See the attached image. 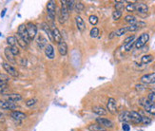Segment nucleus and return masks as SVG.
I'll use <instances>...</instances> for the list:
<instances>
[{
  "instance_id": "f3484780",
  "label": "nucleus",
  "mask_w": 155,
  "mask_h": 131,
  "mask_svg": "<svg viewBox=\"0 0 155 131\" xmlns=\"http://www.w3.org/2000/svg\"><path fill=\"white\" fill-rule=\"evenodd\" d=\"M75 22H76V26H77V29L79 30V31L83 32L84 30H86V24L84 22L83 18L80 15H77L75 17Z\"/></svg>"
},
{
  "instance_id": "39448f33",
  "label": "nucleus",
  "mask_w": 155,
  "mask_h": 131,
  "mask_svg": "<svg viewBox=\"0 0 155 131\" xmlns=\"http://www.w3.org/2000/svg\"><path fill=\"white\" fill-rule=\"evenodd\" d=\"M26 28H27V30H28V34H29L31 40H34V39L37 35V27H36V25L34 24V23H31V22H29L27 25H26Z\"/></svg>"
},
{
  "instance_id": "49530a36",
  "label": "nucleus",
  "mask_w": 155,
  "mask_h": 131,
  "mask_svg": "<svg viewBox=\"0 0 155 131\" xmlns=\"http://www.w3.org/2000/svg\"><path fill=\"white\" fill-rule=\"evenodd\" d=\"M11 49V53L14 54L15 56V55H18L19 54V49L16 47V46H15V47H10Z\"/></svg>"
},
{
  "instance_id": "c9c22d12",
  "label": "nucleus",
  "mask_w": 155,
  "mask_h": 131,
  "mask_svg": "<svg viewBox=\"0 0 155 131\" xmlns=\"http://www.w3.org/2000/svg\"><path fill=\"white\" fill-rule=\"evenodd\" d=\"M126 11L128 12H133V11H136L135 10V3H128L126 7H125Z\"/></svg>"
},
{
  "instance_id": "ddd939ff",
  "label": "nucleus",
  "mask_w": 155,
  "mask_h": 131,
  "mask_svg": "<svg viewBox=\"0 0 155 131\" xmlns=\"http://www.w3.org/2000/svg\"><path fill=\"white\" fill-rule=\"evenodd\" d=\"M135 10H136V11H138L139 14H147L148 11V7L146 3L137 2V3H135Z\"/></svg>"
},
{
  "instance_id": "c85d7f7f",
  "label": "nucleus",
  "mask_w": 155,
  "mask_h": 131,
  "mask_svg": "<svg viewBox=\"0 0 155 131\" xmlns=\"http://www.w3.org/2000/svg\"><path fill=\"white\" fill-rule=\"evenodd\" d=\"M124 3H125V1H115V4H114L115 11H123V10L125 9Z\"/></svg>"
},
{
  "instance_id": "f8f14e48",
  "label": "nucleus",
  "mask_w": 155,
  "mask_h": 131,
  "mask_svg": "<svg viewBox=\"0 0 155 131\" xmlns=\"http://www.w3.org/2000/svg\"><path fill=\"white\" fill-rule=\"evenodd\" d=\"M51 30H53V41L56 42L57 44H59V43L63 40V39H62V35H61V34H60V30L55 27V25H54V24L51 25Z\"/></svg>"
},
{
  "instance_id": "8fccbe9b",
  "label": "nucleus",
  "mask_w": 155,
  "mask_h": 131,
  "mask_svg": "<svg viewBox=\"0 0 155 131\" xmlns=\"http://www.w3.org/2000/svg\"><path fill=\"white\" fill-rule=\"evenodd\" d=\"M27 60H26L25 58H23V59H21V65L22 66H27Z\"/></svg>"
},
{
  "instance_id": "f704fd0d",
  "label": "nucleus",
  "mask_w": 155,
  "mask_h": 131,
  "mask_svg": "<svg viewBox=\"0 0 155 131\" xmlns=\"http://www.w3.org/2000/svg\"><path fill=\"white\" fill-rule=\"evenodd\" d=\"M16 37V39H17V43H18V45L20 46V47L22 48V49H26L27 48V44H26V42L23 40V39L19 36L18 34H17V36H15Z\"/></svg>"
},
{
  "instance_id": "3c124183",
  "label": "nucleus",
  "mask_w": 155,
  "mask_h": 131,
  "mask_svg": "<svg viewBox=\"0 0 155 131\" xmlns=\"http://www.w3.org/2000/svg\"><path fill=\"white\" fill-rule=\"evenodd\" d=\"M114 36H116V35H115V31H112V32H111V34H109L108 38H109V39H112Z\"/></svg>"
},
{
  "instance_id": "a18cd8bd",
  "label": "nucleus",
  "mask_w": 155,
  "mask_h": 131,
  "mask_svg": "<svg viewBox=\"0 0 155 131\" xmlns=\"http://www.w3.org/2000/svg\"><path fill=\"white\" fill-rule=\"evenodd\" d=\"M135 40V35H131V36H128L125 40H124V44L125 45H127V44H128V43H131V42H132V41H134Z\"/></svg>"
},
{
  "instance_id": "e433bc0d",
  "label": "nucleus",
  "mask_w": 155,
  "mask_h": 131,
  "mask_svg": "<svg viewBox=\"0 0 155 131\" xmlns=\"http://www.w3.org/2000/svg\"><path fill=\"white\" fill-rule=\"evenodd\" d=\"M9 90V86L8 84L0 85V94H7V91Z\"/></svg>"
},
{
  "instance_id": "412c9836",
  "label": "nucleus",
  "mask_w": 155,
  "mask_h": 131,
  "mask_svg": "<svg viewBox=\"0 0 155 131\" xmlns=\"http://www.w3.org/2000/svg\"><path fill=\"white\" fill-rule=\"evenodd\" d=\"M36 44L39 47V49H44L45 47H47V39L43 35L39 34L36 38Z\"/></svg>"
},
{
  "instance_id": "4be33fe9",
  "label": "nucleus",
  "mask_w": 155,
  "mask_h": 131,
  "mask_svg": "<svg viewBox=\"0 0 155 131\" xmlns=\"http://www.w3.org/2000/svg\"><path fill=\"white\" fill-rule=\"evenodd\" d=\"M131 122L134 123H142V116L138 112H136V111H131Z\"/></svg>"
},
{
  "instance_id": "aec40b11",
  "label": "nucleus",
  "mask_w": 155,
  "mask_h": 131,
  "mask_svg": "<svg viewBox=\"0 0 155 131\" xmlns=\"http://www.w3.org/2000/svg\"><path fill=\"white\" fill-rule=\"evenodd\" d=\"M45 54L49 59H53L54 58V49H53V46L48 44L47 47L45 48Z\"/></svg>"
},
{
  "instance_id": "0eeeda50",
  "label": "nucleus",
  "mask_w": 155,
  "mask_h": 131,
  "mask_svg": "<svg viewBox=\"0 0 155 131\" xmlns=\"http://www.w3.org/2000/svg\"><path fill=\"white\" fill-rule=\"evenodd\" d=\"M141 83L144 85H150V84H155V72L150 73V74H145L141 77L140 79Z\"/></svg>"
},
{
  "instance_id": "6e6552de",
  "label": "nucleus",
  "mask_w": 155,
  "mask_h": 131,
  "mask_svg": "<svg viewBox=\"0 0 155 131\" xmlns=\"http://www.w3.org/2000/svg\"><path fill=\"white\" fill-rule=\"evenodd\" d=\"M96 123H99L100 126H102L103 127H105V128H111L114 126V123H113L112 121L108 120V119H107V118H104V117L97 118V119H96Z\"/></svg>"
},
{
  "instance_id": "20e7f679",
  "label": "nucleus",
  "mask_w": 155,
  "mask_h": 131,
  "mask_svg": "<svg viewBox=\"0 0 155 131\" xmlns=\"http://www.w3.org/2000/svg\"><path fill=\"white\" fill-rule=\"evenodd\" d=\"M17 34L23 39V40L26 42V44H27V45L31 41V38H30V36H29L28 30H27V28H26V25H25V24H21V25L18 27Z\"/></svg>"
},
{
  "instance_id": "473e14b6",
  "label": "nucleus",
  "mask_w": 155,
  "mask_h": 131,
  "mask_svg": "<svg viewBox=\"0 0 155 131\" xmlns=\"http://www.w3.org/2000/svg\"><path fill=\"white\" fill-rule=\"evenodd\" d=\"M66 4H67L69 11H73L75 7V1H73V0H67Z\"/></svg>"
},
{
  "instance_id": "bb28decb",
  "label": "nucleus",
  "mask_w": 155,
  "mask_h": 131,
  "mask_svg": "<svg viewBox=\"0 0 155 131\" xmlns=\"http://www.w3.org/2000/svg\"><path fill=\"white\" fill-rule=\"evenodd\" d=\"M74 10H75L76 12H78V14H80V12H82L84 10H85V5H84V3L81 2V1H77V2H75Z\"/></svg>"
},
{
  "instance_id": "4c0bfd02",
  "label": "nucleus",
  "mask_w": 155,
  "mask_h": 131,
  "mask_svg": "<svg viewBox=\"0 0 155 131\" xmlns=\"http://www.w3.org/2000/svg\"><path fill=\"white\" fill-rule=\"evenodd\" d=\"M139 104L141 106H143L144 107H146L147 106H150L151 103L150 102V100H148L147 98H142V99H140V101H139Z\"/></svg>"
},
{
  "instance_id": "a19ab883",
  "label": "nucleus",
  "mask_w": 155,
  "mask_h": 131,
  "mask_svg": "<svg viewBox=\"0 0 155 131\" xmlns=\"http://www.w3.org/2000/svg\"><path fill=\"white\" fill-rule=\"evenodd\" d=\"M151 123V119L147 116H142V123L145 124V126H148Z\"/></svg>"
},
{
  "instance_id": "de8ad7c7",
  "label": "nucleus",
  "mask_w": 155,
  "mask_h": 131,
  "mask_svg": "<svg viewBox=\"0 0 155 131\" xmlns=\"http://www.w3.org/2000/svg\"><path fill=\"white\" fill-rule=\"evenodd\" d=\"M122 129H123V131H131L130 124L127 123H123V124H122Z\"/></svg>"
},
{
  "instance_id": "9d476101",
  "label": "nucleus",
  "mask_w": 155,
  "mask_h": 131,
  "mask_svg": "<svg viewBox=\"0 0 155 131\" xmlns=\"http://www.w3.org/2000/svg\"><path fill=\"white\" fill-rule=\"evenodd\" d=\"M0 107L3 109H7V110H12V109H15L17 106L15 103L9 102L6 100H0Z\"/></svg>"
},
{
  "instance_id": "58836bf2",
  "label": "nucleus",
  "mask_w": 155,
  "mask_h": 131,
  "mask_svg": "<svg viewBox=\"0 0 155 131\" xmlns=\"http://www.w3.org/2000/svg\"><path fill=\"white\" fill-rule=\"evenodd\" d=\"M122 16V11H114L112 12V18H113V20H119V19L121 18Z\"/></svg>"
},
{
  "instance_id": "cd10ccee",
  "label": "nucleus",
  "mask_w": 155,
  "mask_h": 131,
  "mask_svg": "<svg viewBox=\"0 0 155 131\" xmlns=\"http://www.w3.org/2000/svg\"><path fill=\"white\" fill-rule=\"evenodd\" d=\"M7 43L10 47H15V46H16V44H17V39L15 36H8Z\"/></svg>"
},
{
  "instance_id": "9b49d317",
  "label": "nucleus",
  "mask_w": 155,
  "mask_h": 131,
  "mask_svg": "<svg viewBox=\"0 0 155 131\" xmlns=\"http://www.w3.org/2000/svg\"><path fill=\"white\" fill-rule=\"evenodd\" d=\"M107 108L111 114H115L117 112V104H116V101L113 98H109L108 103H107Z\"/></svg>"
},
{
  "instance_id": "72a5a7b5",
  "label": "nucleus",
  "mask_w": 155,
  "mask_h": 131,
  "mask_svg": "<svg viewBox=\"0 0 155 131\" xmlns=\"http://www.w3.org/2000/svg\"><path fill=\"white\" fill-rule=\"evenodd\" d=\"M128 32V30H127V27H123L119 30H117L115 31V35L116 36H122V35H124L126 34Z\"/></svg>"
},
{
  "instance_id": "c03bdc74",
  "label": "nucleus",
  "mask_w": 155,
  "mask_h": 131,
  "mask_svg": "<svg viewBox=\"0 0 155 131\" xmlns=\"http://www.w3.org/2000/svg\"><path fill=\"white\" fill-rule=\"evenodd\" d=\"M147 99L150 100V102L152 104H155V93L150 92V94L147 95Z\"/></svg>"
},
{
  "instance_id": "7c9ffc66",
  "label": "nucleus",
  "mask_w": 155,
  "mask_h": 131,
  "mask_svg": "<svg viewBox=\"0 0 155 131\" xmlns=\"http://www.w3.org/2000/svg\"><path fill=\"white\" fill-rule=\"evenodd\" d=\"M10 80V77L5 74V73H0V85H4V84H8Z\"/></svg>"
},
{
  "instance_id": "f03ea898",
  "label": "nucleus",
  "mask_w": 155,
  "mask_h": 131,
  "mask_svg": "<svg viewBox=\"0 0 155 131\" xmlns=\"http://www.w3.org/2000/svg\"><path fill=\"white\" fill-rule=\"evenodd\" d=\"M150 40V34H147V32H144V34H142L136 40H135V45H134V48L135 49H141L143 48L144 46Z\"/></svg>"
},
{
  "instance_id": "1a4fd4ad",
  "label": "nucleus",
  "mask_w": 155,
  "mask_h": 131,
  "mask_svg": "<svg viewBox=\"0 0 155 131\" xmlns=\"http://www.w3.org/2000/svg\"><path fill=\"white\" fill-rule=\"evenodd\" d=\"M3 98H4V100H6V101L15 103V102L22 100V95L19 94V93H10V94H5L3 96Z\"/></svg>"
},
{
  "instance_id": "2eb2a0df",
  "label": "nucleus",
  "mask_w": 155,
  "mask_h": 131,
  "mask_svg": "<svg viewBox=\"0 0 155 131\" xmlns=\"http://www.w3.org/2000/svg\"><path fill=\"white\" fill-rule=\"evenodd\" d=\"M41 28L44 30V32L48 35L49 39L50 41H53V30H51L50 26H49L47 23H42L41 24Z\"/></svg>"
},
{
  "instance_id": "603ef678",
  "label": "nucleus",
  "mask_w": 155,
  "mask_h": 131,
  "mask_svg": "<svg viewBox=\"0 0 155 131\" xmlns=\"http://www.w3.org/2000/svg\"><path fill=\"white\" fill-rule=\"evenodd\" d=\"M3 120H4V115L1 111H0V121H3Z\"/></svg>"
},
{
  "instance_id": "5701e85b",
  "label": "nucleus",
  "mask_w": 155,
  "mask_h": 131,
  "mask_svg": "<svg viewBox=\"0 0 155 131\" xmlns=\"http://www.w3.org/2000/svg\"><path fill=\"white\" fill-rule=\"evenodd\" d=\"M92 111L96 114V115H100V116H104L107 114V110L101 107V106H95L92 107Z\"/></svg>"
},
{
  "instance_id": "79ce46f5",
  "label": "nucleus",
  "mask_w": 155,
  "mask_h": 131,
  "mask_svg": "<svg viewBox=\"0 0 155 131\" xmlns=\"http://www.w3.org/2000/svg\"><path fill=\"white\" fill-rule=\"evenodd\" d=\"M36 102H37V100L35 99V98H31V99H29V100L26 101V106L31 107L34 106V104H36Z\"/></svg>"
},
{
  "instance_id": "c756f323",
  "label": "nucleus",
  "mask_w": 155,
  "mask_h": 131,
  "mask_svg": "<svg viewBox=\"0 0 155 131\" xmlns=\"http://www.w3.org/2000/svg\"><path fill=\"white\" fill-rule=\"evenodd\" d=\"M99 34H100V30L97 27H93L92 30H90V32H89V35L90 37L92 38H96L99 36Z\"/></svg>"
},
{
  "instance_id": "2f4dec72",
  "label": "nucleus",
  "mask_w": 155,
  "mask_h": 131,
  "mask_svg": "<svg viewBox=\"0 0 155 131\" xmlns=\"http://www.w3.org/2000/svg\"><path fill=\"white\" fill-rule=\"evenodd\" d=\"M144 108H145V110L147 111V113H150L151 115H155V104H150V106H147V107H146Z\"/></svg>"
},
{
  "instance_id": "37998d69",
  "label": "nucleus",
  "mask_w": 155,
  "mask_h": 131,
  "mask_svg": "<svg viewBox=\"0 0 155 131\" xmlns=\"http://www.w3.org/2000/svg\"><path fill=\"white\" fill-rule=\"evenodd\" d=\"M134 45H135V40L131 42V43L127 44V45H125V50L126 51H131L134 48Z\"/></svg>"
},
{
  "instance_id": "f257e3e1",
  "label": "nucleus",
  "mask_w": 155,
  "mask_h": 131,
  "mask_svg": "<svg viewBox=\"0 0 155 131\" xmlns=\"http://www.w3.org/2000/svg\"><path fill=\"white\" fill-rule=\"evenodd\" d=\"M69 16V11L68 10L66 1H61V9H60V14H59V17H58V20L61 24H64Z\"/></svg>"
},
{
  "instance_id": "6ab92c4d",
  "label": "nucleus",
  "mask_w": 155,
  "mask_h": 131,
  "mask_svg": "<svg viewBox=\"0 0 155 131\" xmlns=\"http://www.w3.org/2000/svg\"><path fill=\"white\" fill-rule=\"evenodd\" d=\"M58 50H59V53L62 56L67 55V53H68V45L64 40H62L59 44H58Z\"/></svg>"
},
{
  "instance_id": "423d86ee",
  "label": "nucleus",
  "mask_w": 155,
  "mask_h": 131,
  "mask_svg": "<svg viewBox=\"0 0 155 131\" xmlns=\"http://www.w3.org/2000/svg\"><path fill=\"white\" fill-rule=\"evenodd\" d=\"M2 67L5 69V71H7V73L10 74L11 76H12V77H18V75H19L18 71L14 67H12V65H11L9 63H6V62H3L2 63Z\"/></svg>"
},
{
  "instance_id": "a211bd4d",
  "label": "nucleus",
  "mask_w": 155,
  "mask_h": 131,
  "mask_svg": "<svg viewBox=\"0 0 155 131\" xmlns=\"http://www.w3.org/2000/svg\"><path fill=\"white\" fill-rule=\"evenodd\" d=\"M119 120L122 123H128L131 122V112L130 111H123L119 115Z\"/></svg>"
},
{
  "instance_id": "dca6fc26",
  "label": "nucleus",
  "mask_w": 155,
  "mask_h": 131,
  "mask_svg": "<svg viewBox=\"0 0 155 131\" xmlns=\"http://www.w3.org/2000/svg\"><path fill=\"white\" fill-rule=\"evenodd\" d=\"M11 117L12 118V119H15L16 121H23L25 120L26 118H27V115H26L25 113L21 112V111H12V112L11 113Z\"/></svg>"
},
{
  "instance_id": "393cba45",
  "label": "nucleus",
  "mask_w": 155,
  "mask_h": 131,
  "mask_svg": "<svg viewBox=\"0 0 155 131\" xmlns=\"http://www.w3.org/2000/svg\"><path fill=\"white\" fill-rule=\"evenodd\" d=\"M152 61H153V55H151V54H146L144 56H142V58H141V63L145 64V65L150 64Z\"/></svg>"
},
{
  "instance_id": "4468645a",
  "label": "nucleus",
  "mask_w": 155,
  "mask_h": 131,
  "mask_svg": "<svg viewBox=\"0 0 155 131\" xmlns=\"http://www.w3.org/2000/svg\"><path fill=\"white\" fill-rule=\"evenodd\" d=\"M4 54H5L6 58H7V60H8L11 64H12V65H15V64H16V60H15V55L11 53L10 47L5 48Z\"/></svg>"
},
{
  "instance_id": "7ed1b4c3",
  "label": "nucleus",
  "mask_w": 155,
  "mask_h": 131,
  "mask_svg": "<svg viewBox=\"0 0 155 131\" xmlns=\"http://www.w3.org/2000/svg\"><path fill=\"white\" fill-rule=\"evenodd\" d=\"M56 4L55 1L53 0H50L47 3V12H48V18L51 21H54L55 18V14H56Z\"/></svg>"
},
{
  "instance_id": "b1692460",
  "label": "nucleus",
  "mask_w": 155,
  "mask_h": 131,
  "mask_svg": "<svg viewBox=\"0 0 155 131\" xmlns=\"http://www.w3.org/2000/svg\"><path fill=\"white\" fill-rule=\"evenodd\" d=\"M89 131H107L105 127H103L102 126H100L99 123H92L89 126Z\"/></svg>"
},
{
  "instance_id": "09e8293b",
  "label": "nucleus",
  "mask_w": 155,
  "mask_h": 131,
  "mask_svg": "<svg viewBox=\"0 0 155 131\" xmlns=\"http://www.w3.org/2000/svg\"><path fill=\"white\" fill-rule=\"evenodd\" d=\"M135 89L138 90V91H142V90L146 89V87L144 86V85H136V86H135Z\"/></svg>"
},
{
  "instance_id": "864d4df0",
  "label": "nucleus",
  "mask_w": 155,
  "mask_h": 131,
  "mask_svg": "<svg viewBox=\"0 0 155 131\" xmlns=\"http://www.w3.org/2000/svg\"><path fill=\"white\" fill-rule=\"evenodd\" d=\"M5 14H6V9H4V10L2 11V12H1V17H4Z\"/></svg>"
},
{
  "instance_id": "5fc2aeb1",
  "label": "nucleus",
  "mask_w": 155,
  "mask_h": 131,
  "mask_svg": "<svg viewBox=\"0 0 155 131\" xmlns=\"http://www.w3.org/2000/svg\"><path fill=\"white\" fill-rule=\"evenodd\" d=\"M151 92H153V93H155V88H154V89H152V90H151Z\"/></svg>"
},
{
  "instance_id": "a878e982",
  "label": "nucleus",
  "mask_w": 155,
  "mask_h": 131,
  "mask_svg": "<svg viewBox=\"0 0 155 131\" xmlns=\"http://www.w3.org/2000/svg\"><path fill=\"white\" fill-rule=\"evenodd\" d=\"M125 21L127 23H128L130 25H135L138 21H137V19L135 16L131 15V14H128V15H126L125 16Z\"/></svg>"
},
{
  "instance_id": "ea45409f",
  "label": "nucleus",
  "mask_w": 155,
  "mask_h": 131,
  "mask_svg": "<svg viewBox=\"0 0 155 131\" xmlns=\"http://www.w3.org/2000/svg\"><path fill=\"white\" fill-rule=\"evenodd\" d=\"M89 20L90 24L95 26V25H97V23H98V17L96 16V15H90L89 17Z\"/></svg>"
}]
</instances>
